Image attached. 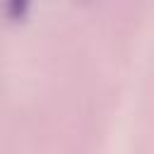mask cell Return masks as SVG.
I'll return each instance as SVG.
<instances>
[{"label": "cell", "instance_id": "1", "mask_svg": "<svg viewBox=\"0 0 154 154\" xmlns=\"http://www.w3.org/2000/svg\"><path fill=\"white\" fill-rule=\"evenodd\" d=\"M26 7H29L26 2H17V0L7 5V10H10V14H12V17H14V14H22V12H26Z\"/></svg>", "mask_w": 154, "mask_h": 154}]
</instances>
